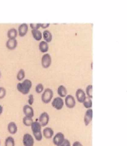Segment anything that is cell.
Listing matches in <instances>:
<instances>
[{"mask_svg":"<svg viewBox=\"0 0 127 146\" xmlns=\"http://www.w3.org/2000/svg\"><path fill=\"white\" fill-rule=\"evenodd\" d=\"M32 87V82L30 79H24L23 82H19L16 86L17 90L23 95H26L30 93Z\"/></svg>","mask_w":127,"mask_h":146,"instance_id":"1","label":"cell"},{"mask_svg":"<svg viewBox=\"0 0 127 146\" xmlns=\"http://www.w3.org/2000/svg\"><path fill=\"white\" fill-rule=\"evenodd\" d=\"M31 131L33 132V135H34V138L38 141H42L43 139V135H42V131L41 128L42 127L40 124V123L37 121H34L31 124Z\"/></svg>","mask_w":127,"mask_h":146,"instance_id":"2","label":"cell"},{"mask_svg":"<svg viewBox=\"0 0 127 146\" xmlns=\"http://www.w3.org/2000/svg\"><path fill=\"white\" fill-rule=\"evenodd\" d=\"M54 96V92L53 90L50 89V88H47L43 90L41 95V100L43 104H50L51 101H52V99Z\"/></svg>","mask_w":127,"mask_h":146,"instance_id":"3","label":"cell"},{"mask_svg":"<svg viewBox=\"0 0 127 146\" xmlns=\"http://www.w3.org/2000/svg\"><path fill=\"white\" fill-rule=\"evenodd\" d=\"M52 58L50 54L46 53L42 56L41 58V65L43 68H48L51 65Z\"/></svg>","mask_w":127,"mask_h":146,"instance_id":"4","label":"cell"},{"mask_svg":"<svg viewBox=\"0 0 127 146\" xmlns=\"http://www.w3.org/2000/svg\"><path fill=\"white\" fill-rule=\"evenodd\" d=\"M51 105H52V107H54V109L57 110H61L64 107V102L62 98H61V97L58 96V97H56V98H54L52 100Z\"/></svg>","mask_w":127,"mask_h":146,"instance_id":"5","label":"cell"},{"mask_svg":"<svg viewBox=\"0 0 127 146\" xmlns=\"http://www.w3.org/2000/svg\"><path fill=\"white\" fill-rule=\"evenodd\" d=\"M64 102V104L66 105V107L69 108V109H72V108H74L76 106L75 99H74V97L72 95H67Z\"/></svg>","mask_w":127,"mask_h":146,"instance_id":"6","label":"cell"},{"mask_svg":"<svg viewBox=\"0 0 127 146\" xmlns=\"http://www.w3.org/2000/svg\"><path fill=\"white\" fill-rule=\"evenodd\" d=\"M49 120H50V117L47 112L42 113L40 115L39 118L37 119V121L40 123L41 127H45L47 126L49 123Z\"/></svg>","mask_w":127,"mask_h":146,"instance_id":"7","label":"cell"},{"mask_svg":"<svg viewBox=\"0 0 127 146\" xmlns=\"http://www.w3.org/2000/svg\"><path fill=\"white\" fill-rule=\"evenodd\" d=\"M23 144L24 146H34V138L30 134L26 133L23 135Z\"/></svg>","mask_w":127,"mask_h":146,"instance_id":"8","label":"cell"},{"mask_svg":"<svg viewBox=\"0 0 127 146\" xmlns=\"http://www.w3.org/2000/svg\"><path fill=\"white\" fill-rule=\"evenodd\" d=\"M93 117V111L92 109H88L85 112V117H84V122L85 126H88L92 121Z\"/></svg>","mask_w":127,"mask_h":146,"instance_id":"9","label":"cell"},{"mask_svg":"<svg viewBox=\"0 0 127 146\" xmlns=\"http://www.w3.org/2000/svg\"><path fill=\"white\" fill-rule=\"evenodd\" d=\"M75 96H76L77 101H78L79 103L82 104L84 100H85V98L87 97L86 96V94H85V91L82 89H78L76 90V93H75Z\"/></svg>","mask_w":127,"mask_h":146,"instance_id":"10","label":"cell"},{"mask_svg":"<svg viewBox=\"0 0 127 146\" xmlns=\"http://www.w3.org/2000/svg\"><path fill=\"white\" fill-rule=\"evenodd\" d=\"M64 139V135L63 133H61V132H59V133H57V135L54 136V138H53V143L57 146L59 145L60 144L62 143Z\"/></svg>","mask_w":127,"mask_h":146,"instance_id":"11","label":"cell"},{"mask_svg":"<svg viewBox=\"0 0 127 146\" xmlns=\"http://www.w3.org/2000/svg\"><path fill=\"white\" fill-rule=\"evenodd\" d=\"M28 29H29V26L28 24L26 23H22L20 24L19 28H18V35L20 36H24L26 35L27 32H28Z\"/></svg>","mask_w":127,"mask_h":146,"instance_id":"12","label":"cell"},{"mask_svg":"<svg viewBox=\"0 0 127 146\" xmlns=\"http://www.w3.org/2000/svg\"><path fill=\"white\" fill-rule=\"evenodd\" d=\"M54 134V130L52 129L51 127H44V129L42 131V135L47 139H51V138H53Z\"/></svg>","mask_w":127,"mask_h":146,"instance_id":"13","label":"cell"},{"mask_svg":"<svg viewBox=\"0 0 127 146\" xmlns=\"http://www.w3.org/2000/svg\"><path fill=\"white\" fill-rule=\"evenodd\" d=\"M23 113L25 114L26 117H32L34 116V110L33 107L30 105H25L23 108Z\"/></svg>","mask_w":127,"mask_h":146,"instance_id":"14","label":"cell"},{"mask_svg":"<svg viewBox=\"0 0 127 146\" xmlns=\"http://www.w3.org/2000/svg\"><path fill=\"white\" fill-rule=\"evenodd\" d=\"M17 45H18V42H17L16 39L14 40H8L6 43V47L7 49L13 51L15 50L16 48Z\"/></svg>","mask_w":127,"mask_h":146,"instance_id":"15","label":"cell"},{"mask_svg":"<svg viewBox=\"0 0 127 146\" xmlns=\"http://www.w3.org/2000/svg\"><path fill=\"white\" fill-rule=\"evenodd\" d=\"M42 37L43 38V41H45L48 44V43H50L52 41V40H53V36H52V34H51V32L50 31H48V30H45V31H43L42 33Z\"/></svg>","mask_w":127,"mask_h":146,"instance_id":"16","label":"cell"},{"mask_svg":"<svg viewBox=\"0 0 127 146\" xmlns=\"http://www.w3.org/2000/svg\"><path fill=\"white\" fill-rule=\"evenodd\" d=\"M7 129H8L9 133H10L11 135H15V134H16L18 128H17L16 124L13 121H11L7 125Z\"/></svg>","mask_w":127,"mask_h":146,"instance_id":"17","label":"cell"},{"mask_svg":"<svg viewBox=\"0 0 127 146\" xmlns=\"http://www.w3.org/2000/svg\"><path fill=\"white\" fill-rule=\"evenodd\" d=\"M57 94L59 95V97L62 99L67 96V95H68V90H67L64 86L61 85V86H58V88H57Z\"/></svg>","mask_w":127,"mask_h":146,"instance_id":"18","label":"cell"},{"mask_svg":"<svg viewBox=\"0 0 127 146\" xmlns=\"http://www.w3.org/2000/svg\"><path fill=\"white\" fill-rule=\"evenodd\" d=\"M17 36H18V32H17L16 29L11 28L7 31V36H8L9 40L16 39Z\"/></svg>","mask_w":127,"mask_h":146,"instance_id":"19","label":"cell"},{"mask_svg":"<svg viewBox=\"0 0 127 146\" xmlns=\"http://www.w3.org/2000/svg\"><path fill=\"white\" fill-rule=\"evenodd\" d=\"M39 50H40V52H42L43 54H46L49 50V45L47 42L45 41H40V44H39Z\"/></svg>","mask_w":127,"mask_h":146,"instance_id":"20","label":"cell"},{"mask_svg":"<svg viewBox=\"0 0 127 146\" xmlns=\"http://www.w3.org/2000/svg\"><path fill=\"white\" fill-rule=\"evenodd\" d=\"M31 34L35 40L40 41L42 39V32H40L39 30H32Z\"/></svg>","mask_w":127,"mask_h":146,"instance_id":"21","label":"cell"},{"mask_svg":"<svg viewBox=\"0 0 127 146\" xmlns=\"http://www.w3.org/2000/svg\"><path fill=\"white\" fill-rule=\"evenodd\" d=\"M82 104H83L84 107H85L87 110L91 109V107H92V100H91V99L88 98V97H86Z\"/></svg>","mask_w":127,"mask_h":146,"instance_id":"22","label":"cell"},{"mask_svg":"<svg viewBox=\"0 0 127 146\" xmlns=\"http://www.w3.org/2000/svg\"><path fill=\"white\" fill-rule=\"evenodd\" d=\"M92 90H93V86L92 85H88L87 87H86V90H85V94H86V96L88 97V98L92 99Z\"/></svg>","mask_w":127,"mask_h":146,"instance_id":"23","label":"cell"},{"mask_svg":"<svg viewBox=\"0 0 127 146\" xmlns=\"http://www.w3.org/2000/svg\"><path fill=\"white\" fill-rule=\"evenodd\" d=\"M15 140L12 136H9L5 140V146H15Z\"/></svg>","mask_w":127,"mask_h":146,"instance_id":"24","label":"cell"},{"mask_svg":"<svg viewBox=\"0 0 127 146\" xmlns=\"http://www.w3.org/2000/svg\"><path fill=\"white\" fill-rule=\"evenodd\" d=\"M16 78H17V80L18 81H23L24 79H25V71L24 69L23 68H21L19 70L18 73H17V76H16Z\"/></svg>","mask_w":127,"mask_h":146,"instance_id":"25","label":"cell"},{"mask_svg":"<svg viewBox=\"0 0 127 146\" xmlns=\"http://www.w3.org/2000/svg\"><path fill=\"white\" fill-rule=\"evenodd\" d=\"M34 122L33 121V118L32 117H24L23 118V124L26 127H30L31 126L32 123Z\"/></svg>","mask_w":127,"mask_h":146,"instance_id":"26","label":"cell"},{"mask_svg":"<svg viewBox=\"0 0 127 146\" xmlns=\"http://www.w3.org/2000/svg\"><path fill=\"white\" fill-rule=\"evenodd\" d=\"M35 90H36V93L38 94H40L43 92L44 90V87H43V85L42 83H38L35 87Z\"/></svg>","mask_w":127,"mask_h":146,"instance_id":"27","label":"cell"},{"mask_svg":"<svg viewBox=\"0 0 127 146\" xmlns=\"http://www.w3.org/2000/svg\"><path fill=\"white\" fill-rule=\"evenodd\" d=\"M6 95V90L4 87H0V100L5 98Z\"/></svg>","mask_w":127,"mask_h":146,"instance_id":"28","label":"cell"},{"mask_svg":"<svg viewBox=\"0 0 127 146\" xmlns=\"http://www.w3.org/2000/svg\"><path fill=\"white\" fill-rule=\"evenodd\" d=\"M28 103L30 106H32L34 103V96L33 94H30V95H29V97H28Z\"/></svg>","mask_w":127,"mask_h":146,"instance_id":"29","label":"cell"},{"mask_svg":"<svg viewBox=\"0 0 127 146\" xmlns=\"http://www.w3.org/2000/svg\"><path fill=\"white\" fill-rule=\"evenodd\" d=\"M30 27H31L32 30H39L40 27V23H30Z\"/></svg>","mask_w":127,"mask_h":146,"instance_id":"30","label":"cell"},{"mask_svg":"<svg viewBox=\"0 0 127 146\" xmlns=\"http://www.w3.org/2000/svg\"><path fill=\"white\" fill-rule=\"evenodd\" d=\"M57 146H71V143H70L69 140H68V139H64L62 143L60 144L59 145Z\"/></svg>","mask_w":127,"mask_h":146,"instance_id":"31","label":"cell"},{"mask_svg":"<svg viewBox=\"0 0 127 146\" xmlns=\"http://www.w3.org/2000/svg\"><path fill=\"white\" fill-rule=\"evenodd\" d=\"M40 27L43 29H47L50 27V23H40Z\"/></svg>","mask_w":127,"mask_h":146,"instance_id":"32","label":"cell"},{"mask_svg":"<svg viewBox=\"0 0 127 146\" xmlns=\"http://www.w3.org/2000/svg\"><path fill=\"white\" fill-rule=\"evenodd\" d=\"M72 146H83V145H82L80 141H74L73 143V145H72Z\"/></svg>","mask_w":127,"mask_h":146,"instance_id":"33","label":"cell"},{"mask_svg":"<svg viewBox=\"0 0 127 146\" xmlns=\"http://www.w3.org/2000/svg\"><path fill=\"white\" fill-rule=\"evenodd\" d=\"M3 107L2 105H0V116H1V114L3 113Z\"/></svg>","mask_w":127,"mask_h":146,"instance_id":"34","label":"cell"},{"mask_svg":"<svg viewBox=\"0 0 127 146\" xmlns=\"http://www.w3.org/2000/svg\"><path fill=\"white\" fill-rule=\"evenodd\" d=\"M0 79H1V72H0Z\"/></svg>","mask_w":127,"mask_h":146,"instance_id":"35","label":"cell"},{"mask_svg":"<svg viewBox=\"0 0 127 146\" xmlns=\"http://www.w3.org/2000/svg\"><path fill=\"white\" fill-rule=\"evenodd\" d=\"M0 144H1V141H0Z\"/></svg>","mask_w":127,"mask_h":146,"instance_id":"36","label":"cell"}]
</instances>
